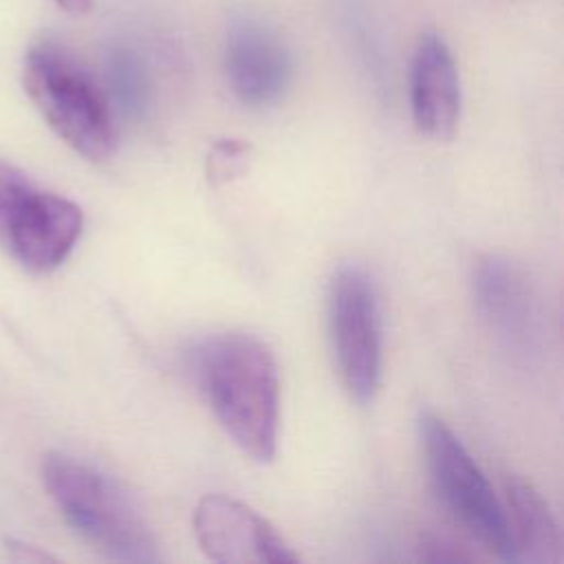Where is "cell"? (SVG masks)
Masks as SVG:
<instances>
[{
	"instance_id": "1",
	"label": "cell",
	"mask_w": 564,
	"mask_h": 564,
	"mask_svg": "<svg viewBox=\"0 0 564 564\" xmlns=\"http://www.w3.org/2000/svg\"><path fill=\"white\" fill-rule=\"evenodd\" d=\"M194 381L242 454L269 463L278 447L280 377L267 341L249 333L205 337L189 352Z\"/></svg>"
},
{
	"instance_id": "2",
	"label": "cell",
	"mask_w": 564,
	"mask_h": 564,
	"mask_svg": "<svg viewBox=\"0 0 564 564\" xmlns=\"http://www.w3.org/2000/svg\"><path fill=\"white\" fill-rule=\"evenodd\" d=\"M42 480L66 522L97 551L117 562L159 560L156 540L137 500L112 476L53 452L42 463Z\"/></svg>"
},
{
	"instance_id": "3",
	"label": "cell",
	"mask_w": 564,
	"mask_h": 564,
	"mask_svg": "<svg viewBox=\"0 0 564 564\" xmlns=\"http://www.w3.org/2000/svg\"><path fill=\"white\" fill-rule=\"evenodd\" d=\"M24 88L55 134L88 161L115 152V108L95 75L57 42H37L24 57Z\"/></svg>"
},
{
	"instance_id": "4",
	"label": "cell",
	"mask_w": 564,
	"mask_h": 564,
	"mask_svg": "<svg viewBox=\"0 0 564 564\" xmlns=\"http://www.w3.org/2000/svg\"><path fill=\"white\" fill-rule=\"evenodd\" d=\"M416 430L425 469L445 509L487 551L516 562L507 509L458 436L430 410L419 414Z\"/></svg>"
},
{
	"instance_id": "5",
	"label": "cell",
	"mask_w": 564,
	"mask_h": 564,
	"mask_svg": "<svg viewBox=\"0 0 564 564\" xmlns=\"http://www.w3.org/2000/svg\"><path fill=\"white\" fill-rule=\"evenodd\" d=\"M328 330L346 392L368 403L381 381L383 328L379 293L370 273L357 264L337 269L328 289Z\"/></svg>"
},
{
	"instance_id": "6",
	"label": "cell",
	"mask_w": 564,
	"mask_h": 564,
	"mask_svg": "<svg viewBox=\"0 0 564 564\" xmlns=\"http://www.w3.org/2000/svg\"><path fill=\"white\" fill-rule=\"evenodd\" d=\"M474 302L498 346L518 361L540 352L542 319L524 271L505 256H482L471 275Z\"/></svg>"
},
{
	"instance_id": "7",
	"label": "cell",
	"mask_w": 564,
	"mask_h": 564,
	"mask_svg": "<svg viewBox=\"0 0 564 564\" xmlns=\"http://www.w3.org/2000/svg\"><path fill=\"white\" fill-rule=\"evenodd\" d=\"M194 533L203 553L220 564H286L300 560L260 513L220 494H207L198 500Z\"/></svg>"
},
{
	"instance_id": "8",
	"label": "cell",
	"mask_w": 564,
	"mask_h": 564,
	"mask_svg": "<svg viewBox=\"0 0 564 564\" xmlns=\"http://www.w3.org/2000/svg\"><path fill=\"white\" fill-rule=\"evenodd\" d=\"M223 66L234 97L247 108L275 104L293 77V57L284 40L249 15L227 29Z\"/></svg>"
},
{
	"instance_id": "9",
	"label": "cell",
	"mask_w": 564,
	"mask_h": 564,
	"mask_svg": "<svg viewBox=\"0 0 564 564\" xmlns=\"http://www.w3.org/2000/svg\"><path fill=\"white\" fill-rule=\"evenodd\" d=\"M460 101V77L449 46L438 33H423L410 68V108L416 130L436 141L454 137Z\"/></svg>"
},
{
	"instance_id": "10",
	"label": "cell",
	"mask_w": 564,
	"mask_h": 564,
	"mask_svg": "<svg viewBox=\"0 0 564 564\" xmlns=\"http://www.w3.org/2000/svg\"><path fill=\"white\" fill-rule=\"evenodd\" d=\"M82 209L73 200L37 187L2 247L26 271L48 273L68 258L82 236Z\"/></svg>"
},
{
	"instance_id": "11",
	"label": "cell",
	"mask_w": 564,
	"mask_h": 564,
	"mask_svg": "<svg viewBox=\"0 0 564 564\" xmlns=\"http://www.w3.org/2000/svg\"><path fill=\"white\" fill-rule=\"evenodd\" d=\"M505 496L516 562L560 564V527L540 491L524 478L509 476L505 482Z\"/></svg>"
},
{
	"instance_id": "12",
	"label": "cell",
	"mask_w": 564,
	"mask_h": 564,
	"mask_svg": "<svg viewBox=\"0 0 564 564\" xmlns=\"http://www.w3.org/2000/svg\"><path fill=\"white\" fill-rule=\"evenodd\" d=\"M108 99L126 117L139 119L152 101V79L143 59L130 48H112L106 62Z\"/></svg>"
},
{
	"instance_id": "13",
	"label": "cell",
	"mask_w": 564,
	"mask_h": 564,
	"mask_svg": "<svg viewBox=\"0 0 564 564\" xmlns=\"http://www.w3.org/2000/svg\"><path fill=\"white\" fill-rule=\"evenodd\" d=\"M251 145L240 139L216 141L205 159V174L212 185H227L240 178L249 167Z\"/></svg>"
},
{
	"instance_id": "14",
	"label": "cell",
	"mask_w": 564,
	"mask_h": 564,
	"mask_svg": "<svg viewBox=\"0 0 564 564\" xmlns=\"http://www.w3.org/2000/svg\"><path fill=\"white\" fill-rule=\"evenodd\" d=\"M419 553H421V560H427V562H463V560H471V555L463 553L456 544H452L449 540L438 538V535H425L421 540Z\"/></svg>"
},
{
	"instance_id": "15",
	"label": "cell",
	"mask_w": 564,
	"mask_h": 564,
	"mask_svg": "<svg viewBox=\"0 0 564 564\" xmlns=\"http://www.w3.org/2000/svg\"><path fill=\"white\" fill-rule=\"evenodd\" d=\"M68 13H88L95 0H55Z\"/></svg>"
}]
</instances>
